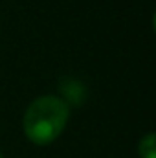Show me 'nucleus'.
<instances>
[{
	"label": "nucleus",
	"mask_w": 156,
	"mask_h": 158,
	"mask_svg": "<svg viewBox=\"0 0 156 158\" xmlns=\"http://www.w3.org/2000/svg\"><path fill=\"white\" fill-rule=\"evenodd\" d=\"M70 118L68 103L57 96H40L26 110L22 127L30 142L48 145L59 138Z\"/></svg>",
	"instance_id": "f257e3e1"
},
{
	"label": "nucleus",
	"mask_w": 156,
	"mask_h": 158,
	"mask_svg": "<svg viewBox=\"0 0 156 158\" xmlns=\"http://www.w3.org/2000/svg\"><path fill=\"white\" fill-rule=\"evenodd\" d=\"M61 90L64 92V96L66 98H70L74 103H77V99H76V96H79V101L84 98V88H83V85L77 83V81H74V79H64V83L61 85Z\"/></svg>",
	"instance_id": "f03ea898"
},
{
	"label": "nucleus",
	"mask_w": 156,
	"mask_h": 158,
	"mask_svg": "<svg viewBox=\"0 0 156 158\" xmlns=\"http://www.w3.org/2000/svg\"><path fill=\"white\" fill-rule=\"evenodd\" d=\"M156 136L154 132H149L142 138L140 145H138V151H140V156L142 158H156Z\"/></svg>",
	"instance_id": "7ed1b4c3"
},
{
	"label": "nucleus",
	"mask_w": 156,
	"mask_h": 158,
	"mask_svg": "<svg viewBox=\"0 0 156 158\" xmlns=\"http://www.w3.org/2000/svg\"><path fill=\"white\" fill-rule=\"evenodd\" d=\"M0 158H2V155H0Z\"/></svg>",
	"instance_id": "20e7f679"
}]
</instances>
